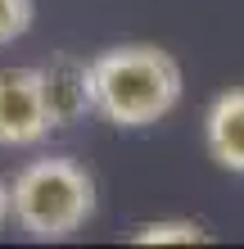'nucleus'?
I'll list each match as a JSON object with an SVG mask.
<instances>
[{
    "instance_id": "2",
    "label": "nucleus",
    "mask_w": 244,
    "mask_h": 249,
    "mask_svg": "<svg viewBox=\"0 0 244 249\" xmlns=\"http://www.w3.org/2000/svg\"><path fill=\"white\" fill-rule=\"evenodd\" d=\"M9 213L32 240H68L95 213V177L77 159H32L9 186Z\"/></svg>"
},
{
    "instance_id": "1",
    "label": "nucleus",
    "mask_w": 244,
    "mask_h": 249,
    "mask_svg": "<svg viewBox=\"0 0 244 249\" xmlns=\"http://www.w3.org/2000/svg\"><path fill=\"white\" fill-rule=\"evenodd\" d=\"M95 113L113 127H149L181 105V64L163 46H113L91 59Z\"/></svg>"
},
{
    "instance_id": "5",
    "label": "nucleus",
    "mask_w": 244,
    "mask_h": 249,
    "mask_svg": "<svg viewBox=\"0 0 244 249\" xmlns=\"http://www.w3.org/2000/svg\"><path fill=\"white\" fill-rule=\"evenodd\" d=\"M204 145L226 172H244V86L222 91L204 113Z\"/></svg>"
},
{
    "instance_id": "3",
    "label": "nucleus",
    "mask_w": 244,
    "mask_h": 249,
    "mask_svg": "<svg viewBox=\"0 0 244 249\" xmlns=\"http://www.w3.org/2000/svg\"><path fill=\"white\" fill-rule=\"evenodd\" d=\"M54 131L41 68H0V145H41Z\"/></svg>"
},
{
    "instance_id": "6",
    "label": "nucleus",
    "mask_w": 244,
    "mask_h": 249,
    "mask_svg": "<svg viewBox=\"0 0 244 249\" xmlns=\"http://www.w3.org/2000/svg\"><path fill=\"white\" fill-rule=\"evenodd\" d=\"M136 245H199V240H208V231L190 222V217H167V222H145V227H136Z\"/></svg>"
},
{
    "instance_id": "7",
    "label": "nucleus",
    "mask_w": 244,
    "mask_h": 249,
    "mask_svg": "<svg viewBox=\"0 0 244 249\" xmlns=\"http://www.w3.org/2000/svg\"><path fill=\"white\" fill-rule=\"evenodd\" d=\"M36 18V5L32 0H0V46L18 41Z\"/></svg>"
},
{
    "instance_id": "4",
    "label": "nucleus",
    "mask_w": 244,
    "mask_h": 249,
    "mask_svg": "<svg viewBox=\"0 0 244 249\" xmlns=\"http://www.w3.org/2000/svg\"><path fill=\"white\" fill-rule=\"evenodd\" d=\"M41 82H46V105L54 127H73L86 113H95V82H91V59H77V54H54V59L41 68Z\"/></svg>"
},
{
    "instance_id": "8",
    "label": "nucleus",
    "mask_w": 244,
    "mask_h": 249,
    "mask_svg": "<svg viewBox=\"0 0 244 249\" xmlns=\"http://www.w3.org/2000/svg\"><path fill=\"white\" fill-rule=\"evenodd\" d=\"M5 217H9V186L0 181V227H5Z\"/></svg>"
}]
</instances>
